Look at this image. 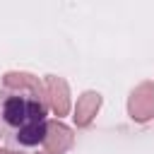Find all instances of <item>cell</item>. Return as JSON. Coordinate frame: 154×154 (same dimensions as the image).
Masks as SVG:
<instances>
[{
    "mask_svg": "<svg viewBox=\"0 0 154 154\" xmlns=\"http://www.w3.org/2000/svg\"><path fill=\"white\" fill-rule=\"evenodd\" d=\"M46 103L29 75H10L0 84V142L34 147L46 140Z\"/></svg>",
    "mask_w": 154,
    "mask_h": 154,
    "instance_id": "cell-1",
    "label": "cell"
}]
</instances>
